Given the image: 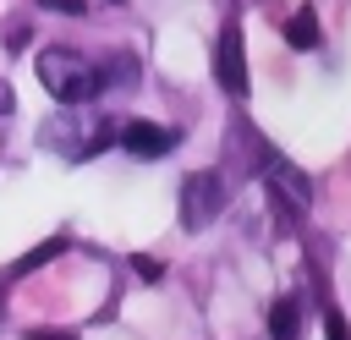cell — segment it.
I'll list each match as a JSON object with an SVG mask.
<instances>
[{
	"instance_id": "cell-1",
	"label": "cell",
	"mask_w": 351,
	"mask_h": 340,
	"mask_svg": "<svg viewBox=\"0 0 351 340\" xmlns=\"http://www.w3.org/2000/svg\"><path fill=\"white\" fill-rule=\"evenodd\" d=\"M33 77H38L44 93L60 99V104H88V99H99V88H104V71H99L82 49H66V44L38 49V55H33Z\"/></svg>"
},
{
	"instance_id": "cell-2",
	"label": "cell",
	"mask_w": 351,
	"mask_h": 340,
	"mask_svg": "<svg viewBox=\"0 0 351 340\" xmlns=\"http://www.w3.org/2000/svg\"><path fill=\"white\" fill-rule=\"evenodd\" d=\"M110 137H115L110 115H60V121H49V126L38 132V143L55 148V154H66V159H88V154H99Z\"/></svg>"
},
{
	"instance_id": "cell-3",
	"label": "cell",
	"mask_w": 351,
	"mask_h": 340,
	"mask_svg": "<svg viewBox=\"0 0 351 340\" xmlns=\"http://www.w3.org/2000/svg\"><path fill=\"white\" fill-rule=\"evenodd\" d=\"M219 208H225V175L219 170H192L181 181V225L203 230V225L219 219Z\"/></svg>"
},
{
	"instance_id": "cell-4",
	"label": "cell",
	"mask_w": 351,
	"mask_h": 340,
	"mask_svg": "<svg viewBox=\"0 0 351 340\" xmlns=\"http://www.w3.org/2000/svg\"><path fill=\"white\" fill-rule=\"evenodd\" d=\"M252 165H258V175H263V181H269V186H274V192L285 197V208H296V214H302V208L313 203V181H307V175H302V170H296L291 159H280V154H274L269 143H258Z\"/></svg>"
},
{
	"instance_id": "cell-5",
	"label": "cell",
	"mask_w": 351,
	"mask_h": 340,
	"mask_svg": "<svg viewBox=\"0 0 351 340\" xmlns=\"http://www.w3.org/2000/svg\"><path fill=\"white\" fill-rule=\"evenodd\" d=\"M214 77L230 99H247V55H241V27L225 22L219 38H214Z\"/></svg>"
},
{
	"instance_id": "cell-6",
	"label": "cell",
	"mask_w": 351,
	"mask_h": 340,
	"mask_svg": "<svg viewBox=\"0 0 351 340\" xmlns=\"http://www.w3.org/2000/svg\"><path fill=\"white\" fill-rule=\"evenodd\" d=\"M115 137H121V148H126L132 159H165V154L176 148V132L159 126V121H126Z\"/></svg>"
},
{
	"instance_id": "cell-7",
	"label": "cell",
	"mask_w": 351,
	"mask_h": 340,
	"mask_svg": "<svg viewBox=\"0 0 351 340\" xmlns=\"http://www.w3.org/2000/svg\"><path fill=\"white\" fill-rule=\"evenodd\" d=\"M296 329H302V307H296V296H280L269 307V335L274 340H296Z\"/></svg>"
},
{
	"instance_id": "cell-8",
	"label": "cell",
	"mask_w": 351,
	"mask_h": 340,
	"mask_svg": "<svg viewBox=\"0 0 351 340\" xmlns=\"http://www.w3.org/2000/svg\"><path fill=\"white\" fill-rule=\"evenodd\" d=\"M285 44L291 49H313L318 44V16L302 5V11H291V22H285Z\"/></svg>"
},
{
	"instance_id": "cell-9",
	"label": "cell",
	"mask_w": 351,
	"mask_h": 340,
	"mask_svg": "<svg viewBox=\"0 0 351 340\" xmlns=\"http://www.w3.org/2000/svg\"><path fill=\"white\" fill-rule=\"evenodd\" d=\"M60 252H66V236H49V241H44V247H33L27 258H16V263H11L5 274L16 280V274H27V269H38V263H49V258H60Z\"/></svg>"
},
{
	"instance_id": "cell-10",
	"label": "cell",
	"mask_w": 351,
	"mask_h": 340,
	"mask_svg": "<svg viewBox=\"0 0 351 340\" xmlns=\"http://www.w3.org/2000/svg\"><path fill=\"white\" fill-rule=\"evenodd\" d=\"M324 340H351V329H346L340 307H324Z\"/></svg>"
},
{
	"instance_id": "cell-11",
	"label": "cell",
	"mask_w": 351,
	"mask_h": 340,
	"mask_svg": "<svg viewBox=\"0 0 351 340\" xmlns=\"http://www.w3.org/2000/svg\"><path fill=\"white\" fill-rule=\"evenodd\" d=\"M44 11H66V16H82L88 11V0H38Z\"/></svg>"
},
{
	"instance_id": "cell-12",
	"label": "cell",
	"mask_w": 351,
	"mask_h": 340,
	"mask_svg": "<svg viewBox=\"0 0 351 340\" xmlns=\"http://www.w3.org/2000/svg\"><path fill=\"white\" fill-rule=\"evenodd\" d=\"M132 269H137L143 280H159V274H165V263H159V258H132Z\"/></svg>"
},
{
	"instance_id": "cell-13",
	"label": "cell",
	"mask_w": 351,
	"mask_h": 340,
	"mask_svg": "<svg viewBox=\"0 0 351 340\" xmlns=\"http://www.w3.org/2000/svg\"><path fill=\"white\" fill-rule=\"evenodd\" d=\"M27 340H77V335H60V329H49V335H27Z\"/></svg>"
},
{
	"instance_id": "cell-14",
	"label": "cell",
	"mask_w": 351,
	"mask_h": 340,
	"mask_svg": "<svg viewBox=\"0 0 351 340\" xmlns=\"http://www.w3.org/2000/svg\"><path fill=\"white\" fill-rule=\"evenodd\" d=\"M110 5H121V0H110Z\"/></svg>"
}]
</instances>
